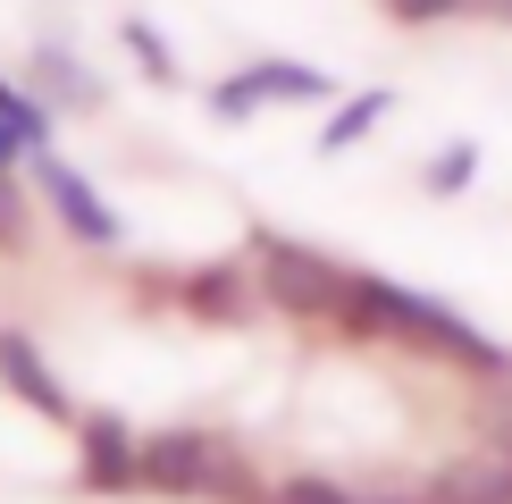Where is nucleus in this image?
I'll return each instance as SVG.
<instances>
[{
  "label": "nucleus",
  "instance_id": "3",
  "mask_svg": "<svg viewBox=\"0 0 512 504\" xmlns=\"http://www.w3.org/2000/svg\"><path fill=\"white\" fill-rule=\"evenodd\" d=\"M236 454H244V437L219 429V420H160V429H143V496L210 504V488H219V471Z\"/></svg>",
  "mask_w": 512,
  "mask_h": 504
},
{
  "label": "nucleus",
  "instance_id": "9",
  "mask_svg": "<svg viewBox=\"0 0 512 504\" xmlns=\"http://www.w3.org/2000/svg\"><path fill=\"white\" fill-rule=\"evenodd\" d=\"M252 93H261V110H328L345 84H336L319 59H244Z\"/></svg>",
  "mask_w": 512,
  "mask_h": 504
},
{
  "label": "nucleus",
  "instance_id": "5",
  "mask_svg": "<svg viewBox=\"0 0 512 504\" xmlns=\"http://www.w3.org/2000/svg\"><path fill=\"white\" fill-rule=\"evenodd\" d=\"M68 446H76V496H101V504H126V496H143V429L126 412L110 404H93V412H76V429H68Z\"/></svg>",
  "mask_w": 512,
  "mask_h": 504
},
{
  "label": "nucleus",
  "instance_id": "18",
  "mask_svg": "<svg viewBox=\"0 0 512 504\" xmlns=\"http://www.w3.org/2000/svg\"><path fill=\"white\" fill-rule=\"evenodd\" d=\"M361 504H437V479L429 471H378V479H353Z\"/></svg>",
  "mask_w": 512,
  "mask_h": 504
},
{
  "label": "nucleus",
  "instance_id": "10",
  "mask_svg": "<svg viewBox=\"0 0 512 504\" xmlns=\"http://www.w3.org/2000/svg\"><path fill=\"white\" fill-rule=\"evenodd\" d=\"M437 504H512V446H471L437 462Z\"/></svg>",
  "mask_w": 512,
  "mask_h": 504
},
{
  "label": "nucleus",
  "instance_id": "15",
  "mask_svg": "<svg viewBox=\"0 0 512 504\" xmlns=\"http://www.w3.org/2000/svg\"><path fill=\"white\" fill-rule=\"evenodd\" d=\"M378 17H387L395 34H437V26H462L471 0H378Z\"/></svg>",
  "mask_w": 512,
  "mask_h": 504
},
{
  "label": "nucleus",
  "instance_id": "16",
  "mask_svg": "<svg viewBox=\"0 0 512 504\" xmlns=\"http://www.w3.org/2000/svg\"><path fill=\"white\" fill-rule=\"evenodd\" d=\"M269 504H361V488L336 479V471H277V496Z\"/></svg>",
  "mask_w": 512,
  "mask_h": 504
},
{
  "label": "nucleus",
  "instance_id": "1",
  "mask_svg": "<svg viewBox=\"0 0 512 504\" xmlns=\"http://www.w3.org/2000/svg\"><path fill=\"white\" fill-rule=\"evenodd\" d=\"M328 328L345 336V345H395V353H412V362L462 370L471 387H496V378H512V345H496L487 328H471L454 303H437V294L387 278V269H361V261H353L345 303H336Z\"/></svg>",
  "mask_w": 512,
  "mask_h": 504
},
{
  "label": "nucleus",
  "instance_id": "11",
  "mask_svg": "<svg viewBox=\"0 0 512 504\" xmlns=\"http://www.w3.org/2000/svg\"><path fill=\"white\" fill-rule=\"evenodd\" d=\"M118 51L135 59V76L152 84V93H185V59H177V42H168L143 9H126V17H118Z\"/></svg>",
  "mask_w": 512,
  "mask_h": 504
},
{
  "label": "nucleus",
  "instance_id": "6",
  "mask_svg": "<svg viewBox=\"0 0 512 504\" xmlns=\"http://www.w3.org/2000/svg\"><path fill=\"white\" fill-rule=\"evenodd\" d=\"M177 320H194V328H210V336L261 320V286H252V261H244V252L177 261Z\"/></svg>",
  "mask_w": 512,
  "mask_h": 504
},
{
  "label": "nucleus",
  "instance_id": "4",
  "mask_svg": "<svg viewBox=\"0 0 512 504\" xmlns=\"http://www.w3.org/2000/svg\"><path fill=\"white\" fill-rule=\"evenodd\" d=\"M26 177H34V202H42V227H51V236H68L76 252H126V210L101 194L59 143L26 160Z\"/></svg>",
  "mask_w": 512,
  "mask_h": 504
},
{
  "label": "nucleus",
  "instance_id": "7",
  "mask_svg": "<svg viewBox=\"0 0 512 504\" xmlns=\"http://www.w3.org/2000/svg\"><path fill=\"white\" fill-rule=\"evenodd\" d=\"M0 395L9 404H26V420H42V429H59L68 437L76 429V387L51 370V345H42L34 328H17V320H0Z\"/></svg>",
  "mask_w": 512,
  "mask_h": 504
},
{
  "label": "nucleus",
  "instance_id": "19",
  "mask_svg": "<svg viewBox=\"0 0 512 504\" xmlns=\"http://www.w3.org/2000/svg\"><path fill=\"white\" fill-rule=\"evenodd\" d=\"M34 152H42V143L26 135V126H17V118H0V168H26Z\"/></svg>",
  "mask_w": 512,
  "mask_h": 504
},
{
  "label": "nucleus",
  "instance_id": "8",
  "mask_svg": "<svg viewBox=\"0 0 512 504\" xmlns=\"http://www.w3.org/2000/svg\"><path fill=\"white\" fill-rule=\"evenodd\" d=\"M17 76H26L59 118H101V110H110V84H101V68L76 51L68 34H34V42H26V68H17Z\"/></svg>",
  "mask_w": 512,
  "mask_h": 504
},
{
  "label": "nucleus",
  "instance_id": "13",
  "mask_svg": "<svg viewBox=\"0 0 512 504\" xmlns=\"http://www.w3.org/2000/svg\"><path fill=\"white\" fill-rule=\"evenodd\" d=\"M42 252V202L26 168H0V261H34Z\"/></svg>",
  "mask_w": 512,
  "mask_h": 504
},
{
  "label": "nucleus",
  "instance_id": "2",
  "mask_svg": "<svg viewBox=\"0 0 512 504\" xmlns=\"http://www.w3.org/2000/svg\"><path fill=\"white\" fill-rule=\"evenodd\" d=\"M244 261H252V286H261V311L286 328H328L336 303H345V278H353V261H336L328 244L277 236V227H252Z\"/></svg>",
  "mask_w": 512,
  "mask_h": 504
},
{
  "label": "nucleus",
  "instance_id": "20",
  "mask_svg": "<svg viewBox=\"0 0 512 504\" xmlns=\"http://www.w3.org/2000/svg\"><path fill=\"white\" fill-rule=\"evenodd\" d=\"M471 17H479V26H504V34H512V0H471Z\"/></svg>",
  "mask_w": 512,
  "mask_h": 504
},
{
  "label": "nucleus",
  "instance_id": "14",
  "mask_svg": "<svg viewBox=\"0 0 512 504\" xmlns=\"http://www.w3.org/2000/svg\"><path fill=\"white\" fill-rule=\"evenodd\" d=\"M471 177H479V143H437L429 160H420V194H471Z\"/></svg>",
  "mask_w": 512,
  "mask_h": 504
},
{
  "label": "nucleus",
  "instance_id": "12",
  "mask_svg": "<svg viewBox=\"0 0 512 504\" xmlns=\"http://www.w3.org/2000/svg\"><path fill=\"white\" fill-rule=\"evenodd\" d=\"M395 118V84H370V93H336L328 101V126H319V160H336V152H353L370 126H387Z\"/></svg>",
  "mask_w": 512,
  "mask_h": 504
},
{
  "label": "nucleus",
  "instance_id": "17",
  "mask_svg": "<svg viewBox=\"0 0 512 504\" xmlns=\"http://www.w3.org/2000/svg\"><path fill=\"white\" fill-rule=\"evenodd\" d=\"M202 110L219 118V126H244V118H261V93H252V76H244V68H227V76H210V84H202Z\"/></svg>",
  "mask_w": 512,
  "mask_h": 504
}]
</instances>
